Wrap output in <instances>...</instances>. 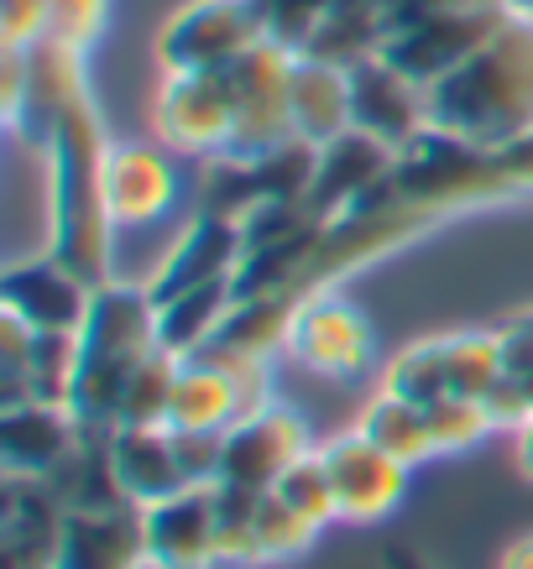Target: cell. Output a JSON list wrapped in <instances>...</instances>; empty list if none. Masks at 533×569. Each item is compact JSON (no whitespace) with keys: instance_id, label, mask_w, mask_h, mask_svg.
Returning a JSON list of instances; mask_svg holds the SVG:
<instances>
[{"instance_id":"obj_1","label":"cell","mask_w":533,"mask_h":569,"mask_svg":"<svg viewBox=\"0 0 533 569\" xmlns=\"http://www.w3.org/2000/svg\"><path fill=\"white\" fill-rule=\"evenodd\" d=\"M110 131L95 100H79L58 121L48 141V209L52 236L48 257H58L73 277L100 288L116 277V209H110Z\"/></svg>"},{"instance_id":"obj_2","label":"cell","mask_w":533,"mask_h":569,"mask_svg":"<svg viewBox=\"0 0 533 569\" xmlns=\"http://www.w3.org/2000/svg\"><path fill=\"white\" fill-rule=\"evenodd\" d=\"M430 126L476 147L533 131V21L507 17L482 52L430 84Z\"/></svg>"},{"instance_id":"obj_3","label":"cell","mask_w":533,"mask_h":569,"mask_svg":"<svg viewBox=\"0 0 533 569\" xmlns=\"http://www.w3.org/2000/svg\"><path fill=\"white\" fill-rule=\"evenodd\" d=\"M157 346V298L147 282L110 277L89 298V319L79 329V371L69 387V413L89 439H110L121 429V392L137 361Z\"/></svg>"},{"instance_id":"obj_4","label":"cell","mask_w":533,"mask_h":569,"mask_svg":"<svg viewBox=\"0 0 533 569\" xmlns=\"http://www.w3.org/2000/svg\"><path fill=\"white\" fill-rule=\"evenodd\" d=\"M393 189L408 204L430 209L434 220L461 214V209H482V204H502L517 199L507 173H502L497 147H476L465 137H450L440 126L418 131V137L397 152L393 162Z\"/></svg>"},{"instance_id":"obj_5","label":"cell","mask_w":533,"mask_h":569,"mask_svg":"<svg viewBox=\"0 0 533 569\" xmlns=\"http://www.w3.org/2000/svg\"><path fill=\"white\" fill-rule=\"evenodd\" d=\"M267 37V17L257 0H189L157 32V58L168 73H220L241 52Z\"/></svg>"},{"instance_id":"obj_6","label":"cell","mask_w":533,"mask_h":569,"mask_svg":"<svg viewBox=\"0 0 533 569\" xmlns=\"http://www.w3.org/2000/svg\"><path fill=\"white\" fill-rule=\"evenodd\" d=\"M314 168H319V147L304 137H288L283 147L257 157H209L199 209L241 220L246 209L267 204V199H309Z\"/></svg>"},{"instance_id":"obj_7","label":"cell","mask_w":533,"mask_h":569,"mask_svg":"<svg viewBox=\"0 0 533 569\" xmlns=\"http://www.w3.org/2000/svg\"><path fill=\"white\" fill-rule=\"evenodd\" d=\"M293 63H298V48L277 42V37H261L251 52H241L225 79H230V94H236V141L225 157H257L273 152L293 137V116H288V84H293Z\"/></svg>"},{"instance_id":"obj_8","label":"cell","mask_w":533,"mask_h":569,"mask_svg":"<svg viewBox=\"0 0 533 569\" xmlns=\"http://www.w3.org/2000/svg\"><path fill=\"white\" fill-rule=\"evenodd\" d=\"M513 17L507 6H476V11H440V17H424V21H408V27H397L387 32L382 42V58L403 69L413 84H440L445 73H455L471 58V52H482L497 27Z\"/></svg>"},{"instance_id":"obj_9","label":"cell","mask_w":533,"mask_h":569,"mask_svg":"<svg viewBox=\"0 0 533 569\" xmlns=\"http://www.w3.org/2000/svg\"><path fill=\"white\" fill-rule=\"evenodd\" d=\"M283 350H293V361L319 371V377L351 381V377H366V371H372L377 340H372L366 313L329 288V293H314L298 303Z\"/></svg>"},{"instance_id":"obj_10","label":"cell","mask_w":533,"mask_h":569,"mask_svg":"<svg viewBox=\"0 0 533 569\" xmlns=\"http://www.w3.org/2000/svg\"><path fill=\"white\" fill-rule=\"evenodd\" d=\"M157 137L172 152L225 157L236 141V94L220 73H168L157 94Z\"/></svg>"},{"instance_id":"obj_11","label":"cell","mask_w":533,"mask_h":569,"mask_svg":"<svg viewBox=\"0 0 533 569\" xmlns=\"http://www.w3.org/2000/svg\"><path fill=\"white\" fill-rule=\"evenodd\" d=\"M319 460L329 470L335 501H340V522H382L397 512V501L408 491V470L397 455H387L382 445H372L362 429L340 433L319 445Z\"/></svg>"},{"instance_id":"obj_12","label":"cell","mask_w":533,"mask_h":569,"mask_svg":"<svg viewBox=\"0 0 533 569\" xmlns=\"http://www.w3.org/2000/svg\"><path fill=\"white\" fill-rule=\"evenodd\" d=\"M309 455V429L304 418L273 402L261 413L241 418L225 429V470L220 486H241V491H273L298 460Z\"/></svg>"},{"instance_id":"obj_13","label":"cell","mask_w":533,"mask_h":569,"mask_svg":"<svg viewBox=\"0 0 533 569\" xmlns=\"http://www.w3.org/2000/svg\"><path fill=\"white\" fill-rule=\"evenodd\" d=\"M351 126L403 152L418 131H430V89L377 52L351 69Z\"/></svg>"},{"instance_id":"obj_14","label":"cell","mask_w":533,"mask_h":569,"mask_svg":"<svg viewBox=\"0 0 533 569\" xmlns=\"http://www.w3.org/2000/svg\"><path fill=\"white\" fill-rule=\"evenodd\" d=\"M246 261V236H241V220L230 214H209L199 209L189 220V230L172 241V251L157 261V272L147 277V293L157 303H168L178 293H194L205 282H220V277H236Z\"/></svg>"},{"instance_id":"obj_15","label":"cell","mask_w":533,"mask_h":569,"mask_svg":"<svg viewBox=\"0 0 533 569\" xmlns=\"http://www.w3.org/2000/svg\"><path fill=\"white\" fill-rule=\"evenodd\" d=\"M79 100H89L85 48L58 42V37L32 42V48H27V84H21V104H17V116H11V126L48 152L58 121H63Z\"/></svg>"},{"instance_id":"obj_16","label":"cell","mask_w":533,"mask_h":569,"mask_svg":"<svg viewBox=\"0 0 533 569\" xmlns=\"http://www.w3.org/2000/svg\"><path fill=\"white\" fill-rule=\"evenodd\" d=\"M89 288L85 277H73L58 257L17 261L0 277V309L27 319L37 335H79L89 319Z\"/></svg>"},{"instance_id":"obj_17","label":"cell","mask_w":533,"mask_h":569,"mask_svg":"<svg viewBox=\"0 0 533 569\" xmlns=\"http://www.w3.org/2000/svg\"><path fill=\"white\" fill-rule=\"evenodd\" d=\"M141 518H147V565L152 569H220L215 486H189L157 507H141Z\"/></svg>"},{"instance_id":"obj_18","label":"cell","mask_w":533,"mask_h":569,"mask_svg":"<svg viewBox=\"0 0 533 569\" xmlns=\"http://www.w3.org/2000/svg\"><path fill=\"white\" fill-rule=\"evenodd\" d=\"M141 565H147V518H141L137 501L63 518L52 569H141Z\"/></svg>"},{"instance_id":"obj_19","label":"cell","mask_w":533,"mask_h":569,"mask_svg":"<svg viewBox=\"0 0 533 569\" xmlns=\"http://www.w3.org/2000/svg\"><path fill=\"white\" fill-rule=\"evenodd\" d=\"M85 429L69 413V402H21V408H0V466L6 476H37L48 481L52 470L79 449Z\"/></svg>"},{"instance_id":"obj_20","label":"cell","mask_w":533,"mask_h":569,"mask_svg":"<svg viewBox=\"0 0 533 569\" xmlns=\"http://www.w3.org/2000/svg\"><path fill=\"white\" fill-rule=\"evenodd\" d=\"M393 162L397 152L387 141L366 137V131H340L335 141L319 147V168H314V183H309V204L319 220H335L345 214L351 204H362L366 193L393 178Z\"/></svg>"},{"instance_id":"obj_21","label":"cell","mask_w":533,"mask_h":569,"mask_svg":"<svg viewBox=\"0 0 533 569\" xmlns=\"http://www.w3.org/2000/svg\"><path fill=\"white\" fill-rule=\"evenodd\" d=\"M110 466H116V481H121V491L137 507H157V501L189 491L168 423H157V429L121 423V429L110 433Z\"/></svg>"},{"instance_id":"obj_22","label":"cell","mask_w":533,"mask_h":569,"mask_svg":"<svg viewBox=\"0 0 533 569\" xmlns=\"http://www.w3.org/2000/svg\"><path fill=\"white\" fill-rule=\"evenodd\" d=\"M288 116H293V137L314 141V147H325L340 131H351V69L298 52L288 84Z\"/></svg>"},{"instance_id":"obj_23","label":"cell","mask_w":533,"mask_h":569,"mask_svg":"<svg viewBox=\"0 0 533 569\" xmlns=\"http://www.w3.org/2000/svg\"><path fill=\"white\" fill-rule=\"evenodd\" d=\"M110 209L116 224H152L178 199V173L157 147H110Z\"/></svg>"},{"instance_id":"obj_24","label":"cell","mask_w":533,"mask_h":569,"mask_svg":"<svg viewBox=\"0 0 533 569\" xmlns=\"http://www.w3.org/2000/svg\"><path fill=\"white\" fill-rule=\"evenodd\" d=\"M236 277H220V282H205L194 293H178L168 303H157V346L172 350V356H205L215 346V335L225 329V319L236 313Z\"/></svg>"},{"instance_id":"obj_25","label":"cell","mask_w":533,"mask_h":569,"mask_svg":"<svg viewBox=\"0 0 533 569\" xmlns=\"http://www.w3.org/2000/svg\"><path fill=\"white\" fill-rule=\"evenodd\" d=\"M236 418H241V402H236L230 371L209 356H189L172 387L168 429H230Z\"/></svg>"},{"instance_id":"obj_26","label":"cell","mask_w":533,"mask_h":569,"mask_svg":"<svg viewBox=\"0 0 533 569\" xmlns=\"http://www.w3.org/2000/svg\"><path fill=\"white\" fill-rule=\"evenodd\" d=\"M382 42H387L382 6H329V17L314 27V37L298 52L325 58V63H340V69H356L366 58H377Z\"/></svg>"},{"instance_id":"obj_27","label":"cell","mask_w":533,"mask_h":569,"mask_svg":"<svg viewBox=\"0 0 533 569\" xmlns=\"http://www.w3.org/2000/svg\"><path fill=\"white\" fill-rule=\"evenodd\" d=\"M440 356H445V387L450 397H476L482 402L502 377H507V346L502 329H465V335H440Z\"/></svg>"},{"instance_id":"obj_28","label":"cell","mask_w":533,"mask_h":569,"mask_svg":"<svg viewBox=\"0 0 533 569\" xmlns=\"http://www.w3.org/2000/svg\"><path fill=\"white\" fill-rule=\"evenodd\" d=\"M356 429H362L366 439H372V445L387 449V455H397L403 466L434 460V433H430V418H424V408H418V402H408V397H393V392L372 397Z\"/></svg>"},{"instance_id":"obj_29","label":"cell","mask_w":533,"mask_h":569,"mask_svg":"<svg viewBox=\"0 0 533 569\" xmlns=\"http://www.w3.org/2000/svg\"><path fill=\"white\" fill-rule=\"evenodd\" d=\"M178 371H184V356H172V350H162V346L147 350L137 361V371H131V381H126V392H121V423H137V429L168 423Z\"/></svg>"},{"instance_id":"obj_30","label":"cell","mask_w":533,"mask_h":569,"mask_svg":"<svg viewBox=\"0 0 533 569\" xmlns=\"http://www.w3.org/2000/svg\"><path fill=\"white\" fill-rule=\"evenodd\" d=\"M257 501H261V491H241V486H215V533H220V569L261 565Z\"/></svg>"},{"instance_id":"obj_31","label":"cell","mask_w":533,"mask_h":569,"mask_svg":"<svg viewBox=\"0 0 533 569\" xmlns=\"http://www.w3.org/2000/svg\"><path fill=\"white\" fill-rule=\"evenodd\" d=\"M382 392L408 397V402H418V408H430V402L450 397L440 340H418V346L397 350L393 361H387V371H382Z\"/></svg>"},{"instance_id":"obj_32","label":"cell","mask_w":533,"mask_h":569,"mask_svg":"<svg viewBox=\"0 0 533 569\" xmlns=\"http://www.w3.org/2000/svg\"><path fill=\"white\" fill-rule=\"evenodd\" d=\"M277 497L288 501L298 518H309L314 528H329V522H340V501H335V486H329V470L319 460V449H309L298 466L273 486Z\"/></svg>"},{"instance_id":"obj_33","label":"cell","mask_w":533,"mask_h":569,"mask_svg":"<svg viewBox=\"0 0 533 569\" xmlns=\"http://www.w3.org/2000/svg\"><path fill=\"white\" fill-rule=\"evenodd\" d=\"M424 418H430V433H434V455L471 449L492 433V413H486V402H476V397H440V402L424 408Z\"/></svg>"},{"instance_id":"obj_34","label":"cell","mask_w":533,"mask_h":569,"mask_svg":"<svg viewBox=\"0 0 533 569\" xmlns=\"http://www.w3.org/2000/svg\"><path fill=\"white\" fill-rule=\"evenodd\" d=\"M319 538L309 518H298L288 501L277 497V491H261L257 501V543H261V559H293V553H304Z\"/></svg>"},{"instance_id":"obj_35","label":"cell","mask_w":533,"mask_h":569,"mask_svg":"<svg viewBox=\"0 0 533 569\" xmlns=\"http://www.w3.org/2000/svg\"><path fill=\"white\" fill-rule=\"evenodd\" d=\"M172 449L189 486H220L225 470V429H172Z\"/></svg>"},{"instance_id":"obj_36","label":"cell","mask_w":533,"mask_h":569,"mask_svg":"<svg viewBox=\"0 0 533 569\" xmlns=\"http://www.w3.org/2000/svg\"><path fill=\"white\" fill-rule=\"evenodd\" d=\"M110 21V0H48V37L73 42V48H95Z\"/></svg>"},{"instance_id":"obj_37","label":"cell","mask_w":533,"mask_h":569,"mask_svg":"<svg viewBox=\"0 0 533 569\" xmlns=\"http://www.w3.org/2000/svg\"><path fill=\"white\" fill-rule=\"evenodd\" d=\"M261 17H267V37L288 42V48H304L314 37V27L329 17L335 0H257Z\"/></svg>"},{"instance_id":"obj_38","label":"cell","mask_w":533,"mask_h":569,"mask_svg":"<svg viewBox=\"0 0 533 569\" xmlns=\"http://www.w3.org/2000/svg\"><path fill=\"white\" fill-rule=\"evenodd\" d=\"M48 37V0H0V48H32Z\"/></svg>"},{"instance_id":"obj_39","label":"cell","mask_w":533,"mask_h":569,"mask_svg":"<svg viewBox=\"0 0 533 569\" xmlns=\"http://www.w3.org/2000/svg\"><path fill=\"white\" fill-rule=\"evenodd\" d=\"M482 402H486V413H492V429H513L517 433L533 418V402L523 397V387H517L513 377H502L497 387L482 397Z\"/></svg>"},{"instance_id":"obj_40","label":"cell","mask_w":533,"mask_h":569,"mask_svg":"<svg viewBox=\"0 0 533 569\" xmlns=\"http://www.w3.org/2000/svg\"><path fill=\"white\" fill-rule=\"evenodd\" d=\"M476 6H507V0H387V32L408 27V21H424V17H440V11H476Z\"/></svg>"},{"instance_id":"obj_41","label":"cell","mask_w":533,"mask_h":569,"mask_svg":"<svg viewBox=\"0 0 533 569\" xmlns=\"http://www.w3.org/2000/svg\"><path fill=\"white\" fill-rule=\"evenodd\" d=\"M497 157H502V173H507L513 193H517V199H529V193H533V131H523V137H513V141H502Z\"/></svg>"},{"instance_id":"obj_42","label":"cell","mask_w":533,"mask_h":569,"mask_svg":"<svg viewBox=\"0 0 533 569\" xmlns=\"http://www.w3.org/2000/svg\"><path fill=\"white\" fill-rule=\"evenodd\" d=\"M502 346H507V356H517V361H533V309H523L517 319L502 325Z\"/></svg>"},{"instance_id":"obj_43","label":"cell","mask_w":533,"mask_h":569,"mask_svg":"<svg viewBox=\"0 0 533 569\" xmlns=\"http://www.w3.org/2000/svg\"><path fill=\"white\" fill-rule=\"evenodd\" d=\"M502 569H533V533L513 538V543L502 549Z\"/></svg>"},{"instance_id":"obj_44","label":"cell","mask_w":533,"mask_h":569,"mask_svg":"<svg viewBox=\"0 0 533 569\" xmlns=\"http://www.w3.org/2000/svg\"><path fill=\"white\" fill-rule=\"evenodd\" d=\"M513 455H517V470H523V476L533 481V418L513 433Z\"/></svg>"},{"instance_id":"obj_45","label":"cell","mask_w":533,"mask_h":569,"mask_svg":"<svg viewBox=\"0 0 533 569\" xmlns=\"http://www.w3.org/2000/svg\"><path fill=\"white\" fill-rule=\"evenodd\" d=\"M387 569H430V565H424V559H418V553H413V549H403V543H393V549H387Z\"/></svg>"},{"instance_id":"obj_46","label":"cell","mask_w":533,"mask_h":569,"mask_svg":"<svg viewBox=\"0 0 533 569\" xmlns=\"http://www.w3.org/2000/svg\"><path fill=\"white\" fill-rule=\"evenodd\" d=\"M507 11H513V17H523V21H533V0H507Z\"/></svg>"}]
</instances>
